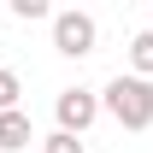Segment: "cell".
<instances>
[{
	"label": "cell",
	"instance_id": "52a82bcc",
	"mask_svg": "<svg viewBox=\"0 0 153 153\" xmlns=\"http://www.w3.org/2000/svg\"><path fill=\"white\" fill-rule=\"evenodd\" d=\"M41 153H82V141H76V135H65V130H53L47 141H41Z\"/></svg>",
	"mask_w": 153,
	"mask_h": 153
},
{
	"label": "cell",
	"instance_id": "6da1fadb",
	"mask_svg": "<svg viewBox=\"0 0 153 153\" xmlns=\"http://www.w3.org/2000/svg\"><path fill=\"white\" fill-rule=\"evenodd\" d=\"M100 106H106L124 130H147V124H153V82L135 76V71L130 76H112L106 94H100Z\"/></svg>",
	"mask_w": 153,
	"mask_h": 153
},
{
	"label": "cell",
	"instance_id": "3957f363",
	"mask_svg": "<svg viewBox=\"0 0 153 153\" xmlns=\"http://www.w3.org/2000/svg\"><path fill=\"white\" fill-rule=\"evenodd\" d=\"M100 112H106V106H100V94H88V88H59V100H53V118H59L65 135H82Z\"/></svg>",
	"mask_w": 153,
	"mask_h": 153
},
{
	"label": "cell",
	"instance_id": "277c9868",
	"mask_svg": "<svg viewBox=\"0 0 153 153\" xmlns=\"http://www.w3.org/2000/svg\"><path fill=\"white\" fill-rule=\"evenodd\" d=\"M36 141V130H30V118L24 112H0V153H18Z\"/></svg>",
	"mask_w": 153,
	"mask_h": 153
},
{
	"label": "cell",
	"instance_id": "8992f818",
	"mask_svg": "<svg viewBox=\"0 0 153 153\" xmlns=\"http://www.w3.org/2000/svg\"><path fill=\"white\" fill-rule=\"evenodd\" d=\"M18 94H24L18 71H6V65H0V112H18Z\"/></svg>",
	"mask_w": 153,
	"mask_h": 153
},
{
	"label": "cell",
	"instance_id": "ba28073f",
	"mask_svg": "<svg viewBox=\"0 0 153 153\" xmlns=\"http://www.w3.org/2000/svg\"><path fill=\"white\" fill-rule=\"evenodd\" d=\"M18 18H47V0H12Z\"/></svg>",
	"mask_w": 153,
	"mask_h": 153
},
{
	"label": "cell",
	"instance_id": "7a4b0ae2",
	"mask_svg": "<svg viewBox=\"0 0 153 153\" xmlns=\"http://www.w3.org/2000/svg\"><path fill=\"white\" fill-rule=\"evenodd\" d=\"M94 41H100V24L88 12H53V47L65 59H88Z\"/></svg>",
	"mask_w": 153,
	"mask_h": 153
},
{
	"label": "cell",
	"instance_id": "5b68a950",
	"mask_svg": "<svg viewBox=\"0 0 153 153\" xmlns=\"http://www.w3.org/2000/svg\"><path fill=\"white\" fill-rule=\"evenodd\" d=\"M130 65H135V76H147V82H153V30L130 36Z\"/></svg>",
	"mask_w": 153,
	"mask_h": 153
}]
</instances>
